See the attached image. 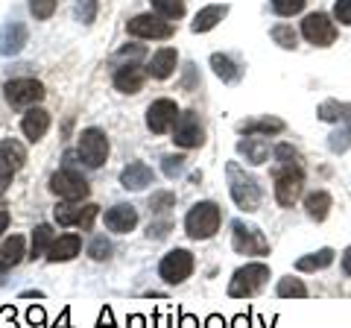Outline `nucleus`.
I'll use <instances>...</instances> for the list:
<instances>
[{"label": "nucleus", "mask_w": 351, "mask_h": 328, "mask_svg": "<svg viewBox=\"0 0 351 328\" xmlns=\"http://www.w3.org/2000/svg\"><path fill=\"white\" fill-rule=\"evenodd\" d=\"M232 246L240 255H269V240L258 226H249L243 220L232 223Z\"/></svg>", "instance_id": "nucleus-5"}, {"label": "nucleus", "mask_w": 351, "mask_h": 328, "mask_svg": "<svg viewBox=\"0 0 351 328\" xmlns=\"http://www.w3.org/2000/svg\"><path fill=\"white\" fill-rule=\"evenodd\" d=\"M29 41V30L21 21H9L0 27V56H18Z\"/></svg>", "instance_id": "nucleus-15"}, {"label": "nucleus", "mask_w": 351, "mask_h": 328, "mask_svg": "<svg viewBox=\"0 0 351 328\" xmlns=\"http://www.w3.org/2000/svg\"><path fill=\"white\" fill-rule=\"evenodd\" d=\"M191 272H193V255L188 249H173L158 264V276L167 284H182L184 279H191Z\"/></svg>", "instance_id": "nucleus-11"}, {"label": "nucleus", "mask_w": 351, "mask_h": 328, "mask_svg": "<svg viewBox=\"0 0 351 328\" xmlns=\"http://www.w3.org/2000/svg\"><path fill=\"white\" fill-rule=\"evenodd\" d=\"M331 264H334V249L325 246V249H319V253H311V255L299 258L295 261V270L299 272H316V270H325Z\"/></svg>", "instance_id": "nucleus-27"}, {"label": "nucleus", "mask_w": 351, "mask_h": 328, "mask_svg": "<svg viewBox=\"0 0 351 328\" xmlns=\"http://www.w3.org/2000/svg\"><path fill=\"white\" fill-rule=\"evenodd\" d=\"M219 220H223V211H219L217 202H196L193 209L184 217V232H188L191 240H208L217 235Z\"/></svg>", "instance_id": "nucleus-3"}, {"label": "nucleus", "mask_w": 351, "mask_h": 328, "mask_svg": "<svg viewBox=\"0 0 351 328\" xmlns=\"http://www.w3.org/2000/svg\"><path fill=\"white\" fill-rule=\"evenodd\" d=\"M176 120H179V108H176L173 100H156L149 108H147V126H149V132H156V135H164V132H170V129L176 126Z\"/></svg>", "instance_id": "nucleus-14"}, {"label": "nucleus", "mask_w": 351, "mask_h": 328, "mask_svg": "<svg viewBox=\"0 0 351 328\" xmlns=\"http://www.w3.org/2000/svg\"><path fill=\"white\" fill-rule=\"evenodd\" d=\"M6 103L9 106H15V108H27V106H38L44 100V85L38 80H12V82H6Z\"/></svg>", "instance_id": "nucleus-12"}, {"label": "nucleus", "mask_w": 351, "mask_h": 328, "mask_svg": "<svg viewBox=\"0 0 351 328\" xmlns=\"http://www.w3.org/2000/svg\"><path fill=\"white\" fill-rule=\"evenodd\" d=\"M24 261V237L12 235L0 244V272H9L12 267H18Z\"/></svg>", "instance_id": "nucleus-23"}, {"label": "nucleus", "mask_w": 351, "mask_h": 328, "mask_svg": "<svg viewBox=\"0 0 351 328\" xmlns=\"http://www.w3.org/2000/svg\"><path fill=\"white\" fill-rule=\"evenodd\" d=\"M129 30V36H135V38H156V41H164V38H170L173 36V24H170V18H164V15H135L126 24Z\"/></svg>", "instance_id": "nucleus-10"}, {"label": "nucleus", "mask_w": 351, "mask_h": 328, "mask_svg": "<svg viewBox=\"0 0 351 328\" xmlns=\"http://www.w3.org/2000/svg\"><path fill=\"white\" fill-rule=\"evenodd\" d=\"M302 36L311 41L313 47H331L337 41V27L325 12H311L302 21Z\"/></svg>", "instance_id": "nucleus-9"}, {"label": "nucleus", "mask_w": 351, "mask_h": 328, "mask_svg": "<svg viewBox=\"0 0 351 328\" xmlns=\"http://www.w3.org/2000/svg\"><path fill=\"white\" fill-rule=\"evenodd\" d=\"M240 132L243 135H278V132H284V120L269 117V115L252 117V120H243V124H240Z\"/></svg>", "instance_id": "nucleus-25"}, {"label": "nucleus", "mask_w": 351, "mask_h": 328, "mask_svg": "<svg viewBox=\"0 0 351 328\" xmlns=\"http://www.w3.org/2000/svg\"><path fill=\"white\" fill-rule=\"evenodd\" d=\"M176 65H179V53H176L173 47H164L149 59L147 71H149L152 80H170V76L176 73Z\"/></svg>", "instance_id": "nucleus-20"}, {"label": "nucleus", "mask_w": 351, "mask_h": 328, "mask_svg": "<svg viewBox=\"0 0 351 328\" xmlns=\"http://www.w3.org/2000/svg\"><path fill=\"white\" fill-rule=\"evenodd\" d=\"M120 185H123L126 191H144L147 185H152V170L144 161H132L123 167V173H120Z\"/></svg>", "instance_id": "nucleus-21"}, {"label": "nucleus", "mask_w": 351, "mask_h": 328, "mask_svg": "<svg viewBox=\"0 0 351 328\" xmlns=\"http://www.w3.org/2000/svg\"><path fill=\"white\" fill-rule=\"evenodd\" d=\"M144 56H147V50L141 45H126V47H120V53H117V59H144Z\"/></svg>", "instance_id": "nucleus-44"}, {"label": "nucleus", "mask_w": 351, "mask_h": 328, "mask_svg": "<svg viewBox=\"0 0 351 328\" xmlns=\"http://www.w3.org/2000/svg\"><path fill=\"white\" fill-rule=\"evenodd\" d=\"M29 12L36 15V21H47L56 12V0H29Z\"/></svg>", "instance_id": "nucleus-38"}, {"label": "nucleus", "mask_w": 351, "mask_h": 328, "mask_svg": "<svg viewBox=\"0 0 351 328\" xmlns=\"http://www.w3.org/2000/svg\"><path fill=\"white\" fill-rule=\"evenodd\" d=\"M167 229H170V223H158V226H152V223H149V232H147V235L158 240V237L167 235Z\"/></svg>", "instance_id": "nucleus-45"}, {"label": "nucleus", "mask_w": 351, "mask_h": 328, "mask_svg": "<svg viewBox=\"0 0 351 328\" xmlns=\"http://www.w3.org/2000/svg\"><path fill=\"white\" fill-rule=\"evenodd\" d=\"M80 159L88 164V167H103L106 159H108V138L103 129H85V132L80 135Z\"/></svg>", "instance_id": "nucleus-6"}, {"label": "nucleus", "mask_w": 351, "mask_h": 328, "mask_svg": "<svg viewBox=\"0 0 351 328\" xmlns=\"http://www.w3.org/2000/svg\"><path fill=\"white\" fill-rule=\"evenodd\" d=\"M80 249H82L80 235H59L47 249V261H53V264H64V261L80 255Z\"/></svg>", "instance_id": "nucleus-18"}, {"label": "nucleus", "mask_w": 351, "mask_h": 328, "mask_svg": "<svg viewBox=\"0 0 351 328\" xmlns=\"http://www.w3.org/2000/svg\"><path fill=\"white\" fill-rule=\"evenodd\" d=\"M152 3V9H156L158 15H164V18H182L184 15V0H149Z\"/></svg>", "instance_id": "nucleus-34"}, {"label": "nucleus", "mask_w": 351, "mask_h": 328, "mask_svg": "<svg viewBox=\"0 0 351 328\" xmlns=\"http://www.w3.org/2000/svg\"><path fill=\"white\" fill-rule=\"evenodd\" d=\"M15 167H12V164H9L6 159H0V196H3L6 194V188H9V185H12V176H15Z\"/></svg>", "instance_id": "nucleus-42"}, {"label": "nucleus", "mask_w": 351, "mask_h": 328, "mask_svg": "<svg viewBox=\"0 0 351 328\" xmlns=\"http://www.w3.org/2000/svg\"><path fill=\"white\" fill-rule=\"evenodd\" d=\"M88 255H91L94 261H106L108 255H112V244H108L103 235H97V237L91 240V246H88Z\"/></svg>", "instance_id": "nucleus-39"}, {"label": "nucleus", "mask_w": 351, "mask_h": 328, "mask_svg": "<svg viewBox=\"0 0 351 328\" xmlns=\"http://www.w3.org/2000/svg\"><path fill=\"white\" fill-rule=\"evenodd\" d=\"M173 144L182 150H196L205 144V129L199 124V115L196 112L179 115V120H176V126H173Z\"/></svg>", "instance_id": "nucleus-7"}, {"label": "nucleus", "mask_w": 351, "mask_h": 328, "mask_svg": "<svg viewBox=\"0 0 351 328\" xmlns=\"http://www.w3.org/2000/svg\"><path fill=\"white\" fill-rule=\"evenodd\" d=\"M272 179H276V202L281 209H290L302 196L304 188V170L302 159L290 144L276 147V164H272Z\"/></svg>", "instance_id": "nucleus-1"}, {"label": "nucleus", "mask_w": 351, "mask_h": 328, "mask_svg": "<svg viewBox=\"0 0 351 328\" xmlns=\"http://www.w3.org/2000/svg\"><path fill=\"white\" fill-rule=\"evenodd\" d=\"M147 76H149V71L141 68V65H135V62L120 65L117 73H114V89H117L120 94H138L141 89H144Z\"/></svg>", "instance_id": "nucleus-16"}, {"label": "nucleus", "mask_w": 351, "mask_h": 328, "mask_svg": "<svg viewBox=\"0 0 351 328\" xmlns=\"http://www.w3.org/2000/svg\"><path fill=\"white\" fill-rule=\"evenodd\" d=\"M50 191L62 196V200H73V202H80L88 196V182L82 173H76L71 167H64V170H56L50 176Z\"/></svg>", "instance_id": "nucleus-8"}, {"label": "nucleus", "mask_w": 351, "mask_h": 328, "mask_svg": "<svg viewBox=\"0 0 351 328\" xmlns=\"http://www.w3.org/2000/svg\"><path fill=\"white\" fill-rule=\"evenodd\" d=\"M304 3L307 0H272V12L281 15V18H293V15L302 12Z\"/></svg>", "instance_id": "nucleus-37"}, {"label": "nucleus", "mask_w": 351, "mask_h": 328, "mask_svg": "<svg viewBox=\"0 0 351 328\" xmlns=\"http://www.w3.org/2000/svg\"><path fill=\"white\" fill-rule=\"evenodd\" d=\"M173 205H176V196H173V194H156V196L149 200L152 214H167Z\"/></svg>", "instance_id": "nucleus-41"}, {"label": "nucleus", "mask_w": 351, "mask_h": 328, "mask_svg": "<svg viewBox=\"0 0 351 328\" xmlns=\"http://www.w3.org/2000/svg\"><path fill=\"white\" fill-rule=\"evenodd\" d=\"M269 279V267L267 264H246L234 270L232 281H228V296L232 299H249L255 293L263 290V284Z\"/></svg>", "instance_id": "nucleus-4"}, {"label": "nucleus", "mask_w": 351, "mask_h": 328, "mask_svg": "<svg viewBox=\"0 0 351 328\" xmlns=\"http://www.w3.org/2000/svg\"><path fill=\"white\" fill-rule=\"evenodd\" d=\"M269 36H272V41H276L278 47H284V50H295V47H299V38H295V30H293L290 24H276Z\"/></svg>", "instance_id": "nucleus-32"}, {"label": "nucleus", "mask_w": 351, "mask_h": 328, "mask_svg": "<svg viewBox=\"0 0 351 328\" xmlns=\"http://www.w3.org/2000/svg\"><path fill=\"white\" fill-rule=\"evenodd\" d=\"M76 18L82 21V24H94L97 18V0H76Z\"/></svg>", "instance_id": "nucleus-40"}, {"label": "nucleus", "mask_w": 351, "mask_h": 328, "mask_svg": "<svg viewBox=\"0 0 351 328\" xmlns=\"http://www.w3.org/2000/svg\"><path fill=\"white\" fill-rule=\"evenodd\" d=\"M53 217H56L59 226H80V229H91L94 217H97V205H82L73 200H64L62 205L53 209Z\"/></svg>", "instance_id": "nucleus-13"}, {"label": "nucleus", "mask_w": 351, "mask_h": 328, "mask_svg": "<svg viewBox=\"0 0 351 328\" xmlns=\"http://www.w3.org/2000/svg\"><path fill=\"white\" fill-rule=\"evenodd\" d=\"M331 205H334L331 194H328V191H316V194H311V196L304 200V211H307V217H311V220L322 223L325 217H328V211H331Z\"/></svg>", "instance_id": "nucleus-26"}, {"label": "nucleus", "mask_w": 351, "mask_h": 328, "mask_svg": "<svg viewBox=\"0 0 351 328\" xmlns=\"http://www.w3.org/2000/svg\"><path fill=\"white\" fill-rule=\"evenodd\" d=\"M328 147H331V152H346L351 147V117L346 120L343 129H337V132L328 138Z\"/></svg>", "instance_id": "nucleus-35"}, {"label": "nucleus", "mask_w": 351, "mask_h": 328, "mask_svg": "<svg viewBox=\"0 0 351 328\" xmlns=\"http://www.w3.org/2000/svg\"><path fill=\"white\" fill-rule=\"evenodd\" d=\"M47 129H50V115L44 112V108H29V112L24 115V120H21V132L27 135V141H41L44 135H47Z\"/></svg>", "instance_id": "nucleus-19"}, {"label": "nucleus", "mask_w": 351, "mask_h": 328, "mask_svg": "<svg viewBox=\"0 0 351 328\" xmlns=\"http://www.w3.org/2000/svg\"><path fill=\"white\" fill-rule=\"evenodd\" d=\"M211 68H214V73L223 82H237L240 80V68L234 65L232 56H226V53H214V56H211Z\"/></svg>", "instance_id": "nucleus-30"}, {"label": "nucleus", "mask_w": 351, "mask_h": 328, "mask_svg": "<svg viewBox=\"0 0 351 328\" xmlns=\"http://www.w3.org/2000/svg\"><path fill=\"white\" fill-rule=\"evenodd\" d=\"M6 226H9V211H0V235L6 232Z\"/></svg>", "instance_id": "nucleus-47"}, {"label": "nucleus", "mask_w": 351, "mask_h": 328, "mask_svg": "<svg viewBox=\"0 0 351 328\" xmlns=\"http://www.w3.org/2000/svg\"><path fill=\"white\" fill-rule=\"evenodd\" d=\"M343 270H346V276H351V246L343 253Z\"/></svg>", "instance_id": "nucleus-46"}, {"label": "nucleus", "mask_w": 351, "mask_h": 328, "mask_svg": "<svg viewBox=\"0 0 351 328\" xmlns=\"http://www.w3.org/2000/svg\"><path fill=\"white\" fill-rule=\"evenodd\" d=\"M237 152L249 164H263L267 156H269V144H267V138L263 135H246V138L237 141Z\"/></svg>", "instance_id": "nucleus-22"}, {"label": "nucleus", "mask_w": 351, "mask_h": 328, "mask_svg": "<svg viewBox=\"0 0 351 328\" xmlns=\"http://www.w3.org/2000/svg\"><path fill=\"white\" fill-rule=\"evenodd\" d=\"M228 194H232V200L237 209H243L246 214L252 211H258L261 209V200H263V191H261V185L255 176H249L246 170H240V164L237 161H228Z\"/></svg>", "instance_id": "nucleus-2"}, {"label": "nucleus", "mask_w": 351, "mask_h": 328, "mask_svg": "<svg viewBox=\"0 0 351 328\" xmlns=\"http://www.w3.org/2000/svg\"><path fill=\"white\" fill-rule=\"evenodd\" d=\"M0 159H6L15 170H21L27 164V150H24V144H18L15 138H6V141H0Z\"/></svg>", "instance_id": "nucleus-31"}, {"label": "nucleus", "mask_w": 351, "mask_h": 328, "mask_svg": "<svg viewBox=\"0 0 351 328\" xmlns=\"http://www.w3.org/2000/svg\"><path fill=\"white\" fill-rule=\"evenodd\" d=\"M316 115H319V120H325V124H346L351 117V106L339 103V100H325Z\"/></svg>", "instance_id": "nucleus-28"}, {"label": "nucleus", "mask_w": 351, "mask_h": 328, "mask_svg": "<svg viewBox=\"0 0 351 328\" xmlns=\"http://www.w3.org/2000/svg\"><path fill=\"white\" fill-rule=\"evenodd\" d=\"M184 167H188V159L184 156H164L161 159V170L167 179H179L184 173Z\"/></svg>", "instance_id": "nucleus-36"}, {"label": "nucleus", "mask_w": 351, "mask_h": 328, "mask_svg": "<svg viewBox=\"0 0 351 328\" xmlns=\"http://www.w3.org/2000/svg\"><path fill=\"white\" fill-rule=\"evenodd\" d=\"M278 296L281 299H304L307 296V288L299 281V279H281L278 281Z\"/></svg>", "instance_id": "nucleus-33"}, {"label": "nucleus", "mask_w": 351, "mask_h": 328, "mask_svg": "<svg viewBox=\"0 0 351 328\" xmlns=\"http://www.w3.org/2000/svg\"><path fill=\"white\" fill-rule=\"evenodd\" d=\"M334 18L339 21V24L351 27V0H337L334 3Z\"/></svg>", "instance_id": "nucleus-43"}, {"label": "nucleus", "mask_w": 351, "mask_h": 328, "mask_svg": "<svg viewBox=\"0 0 351 328\" xmlns=\"http://www.w3.org/2000/svg\"><path fill=\"white\" fill-rule=\"evenodd\" d=\"M226 15H228V3H211V6H205V9L196 12L191 30L193 32H208V30H214Z\"/></svg>", "instance_id": "nucleus-24"}, {"label": "nucleus", "mask_w": 351, "mask_h": 328, "mask_svg": "<svg viewBox=\"0 0 351 328\" xmlns=\"http://www.w3.org/2000/svg\"><path fill=\"white\" fill-rule=\"evenodd\" d=\"M106 229L108 232H117V235H126L138 226V209L135 205H114V209L106 211Z\"/></svg>", "instance_id": "nucleus-17"}, {"label": "nucleus", "mask_w": 351, "mask_h": 328, "mask_svg": "<svg viewBox=\"0 0 351 328\" xmlns=\"http://www.w3.org/2000/svg\"><path fill=\"white\" fill-rule=\"evenodd\" d=\"M53 240H56V235H53V229L47 223L36 226V232H32V253H29V258L32 261H36V258H47V249H50Z\"/></svg>", "instance_id": "nucleus-29"}]
</instances>
